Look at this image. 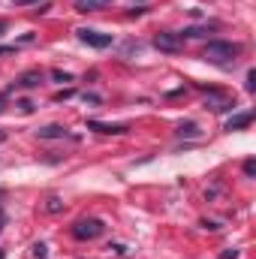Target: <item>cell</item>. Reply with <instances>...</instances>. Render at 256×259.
Masks as SVG:
<instances>
[{"label": "cell", "mask_w": 256, "mask_h": 259, "mask_svg": "<svg viewBox=\"0 0 256 259\" xmlns=\"http://www.w3.org/2000/svg\"><path fill=\"white\" fill-rule=\"evenodd\" d=\"M244 175H247V178H253V175H256V160H253V157H247V160H244Z\"/></svg>", "instance_id": "16"}, {"label": "cell", "mask_w": 256, "mask_h": 259, "mask_svg": "<svg viewBox=\"0 0 256 259\" xmlns=\"http://www.w3.org/2000/svg\"><path fill=\"white\" fill-rule=\"evenodd\" d=\"M15 6H27V3H39V0H12Z\"/></svg>", "instance_id": "24"}, {"label": "cell", "mask_w": 256, "mask_h": 259, "mask_svg": "<svg viewBox=\"0 0 256 259\" xmlns=\"http://www.w3.org/2000/svg\"><path fill=\"white\" fill-rule=\"evenodd\" d=\"M46 208H49V214H58V211H64V202H61V199H58V196H52V199H49V205H46Z\"/></svg>", "instance_id": "13"}, {"label": "cell", "mask_w": 256, "mask_h": 259, "mask_svg": "<svg viewBox=\"0 0 256 259\" xmlns=\"http://www.w3.org/2000/svg\"><path fill=\"white\" fill-rule=\"evenodd\" d=\"M81 100H84V103H88V106H100V103H103V100H100V97H97V94H88V91H84V94H81Z\"/></svg>", "instance_id": "17"}, {"label": "cell", "mask_w": 256, "mask_h": 259, "mask_svg": "<svg viewBox=\"0 0 256 259\" xmlns=\"http://www.w3.org/2000/svg\"><path fill=\"white\" fill-rule=\"evenodd\" d=\"M52 78H55V81H61V84H66V81H72V72H64V69H55V72H52Z\"/></svg>", "instance_id": "14"}, {"label": "cell", "mask_w": 256, "mask_h": 259, "mask_svg": "<svg viewBox=\"0 0 256 259\" xmlns=\"http://www.w3.org/2000/svg\"><path fill=\"white\" fill-rule=\"evenodd\" d=\"M211 30H217V24H208V27H184L178 36L181 39H199V36H208Z\"/></svg>", "instance_id": "9"}, {"label": "cell", "mask_w": 256, "mask_h": 259, "mask_svg": "<svg viewBox=\"0 0 256 259\" xmlns=\"http://www.w3.org/2000/svg\"><path fill=\"white\" fill-rule=\"evenodd\" d=\"M15 52V46H0V55H12Z\"/></svg>", "instance_id": "23"}, {"label": "cell", "mask_w": 256, "mask_h": 259, "mask_svg": "<svg viewBox=\"0 0 256 259\" xmlns=\"http://www.w3.org/2000/svg\"><path fill=\"white\" fill-rule=\"evenodd\" d=\"M42 84V72L39 69H27V72H21V78L15 81V88H24V91H33V88H39Z\"/></svg>", "instance_id": "6"}, {"label": "cell", "mask_w": 256, "mask_h": 259, "mask_svg": "<svg viewBox=\"0 0 256 259\" xmlns=\"http://www.w3.org/2000/svg\"><path fill=\"white\" fill-rule=\"evenodd\" d=\"M103 232H106V223L97 220V217H81V220H75L72 229H69V235H72L75 241H94V238H100Z\"/></svg>", "instance_id": "2"}, {"label": "cell", "mask_w": 256, "mask_h": 259, "mask_svg": "<svg viewBox=\"0 0 256 259\" xmlns=\"http://www.w3.org/2000/svg\"><path fill=\"white\" fill-rule=\"evenodd\" d=\"M145 12H148L145 6H136V9H130V18H136V15H145Z\"/></svg>", "instance_id": "20"}, {"label": "cell", "mask_w": 256, "mask_h": 259, "mask_svg": "<svg viewBox=\"0 0 256 259\" xmlns=\"http://www.w3.org/2000/svg\"><path fill=\"white\" fill-rule=\"evenodd\" d=\"M88 130L103 133V136H124V133H130L127 124H103V121H88Z\"/></svg>", "instance_id": "5"}, {"label": "cell", "mask_w": 256, "mask_h": 259, "mask_svg": "<svg viewBox=\"0 0 256 259\" xmlns=\"http://www.w3.org/2000/svg\"><path fill=\"white\" fill-rule=\"evenodd\" d=\"M178 136L199 139V136H202V130H199V124H193V121H184V124H178Z\"/></svg>", "instance_id": "11"}, {"label": "cell", "mask_w": 256, "mask_h": 259, "mask_svg": "<svg viewBox=\"0 0 256 259\" xmlns=\"http://www.w3.org/2000/svg\"><path fill=\"white\" fill-rule=\"evenodd\" d=\"M18 106H21V109H24V112H33V103H30V100H21V103H18Z\"/></svg>", "instance_id": "22"}, {"label": "cell", "mask_w": 256, "mask_h": 259, "mask_svg": "<svg viewBox=\"0 0 256 259\" xmlns=\"http://www.w3.org/2000/svg\"><path fill=\"white\" fill-rule=\"evenodd\" d=\"M36 136H39V139H66V136H69V130L61 127V124H49V127L36 130Z\"/></svg>", "instance_id": "8"}, {"label": "cell", "mask_w": 256, "mask_h": 259, "mask_svg": "<svg viewBox=\"0 0 256 259\" xmlns=\"http://www.w3.org/2000/svg\"><path fill=\"white\" fill-rule=\"evenodd\" d=\"M6 27H9V24H6V21H0V36H3V30H6Z\"/></svg>", "instance_id": "26"}, {"label": "cell", "mask_w": 256, "mask_h": 259, "mask_svg": "<svg viewBox=\"0 0 256 259\" xmlns=\"http://www.w3.org/2000/svg\"><path fill=\"white\" fill-rule=\"evenodd\" d=\"M0 259H6V253H3V250H0Z\"/></svg>", "instance_id": "27"}, {"label": "cell", "mask_w": 256, "mask_h": 259, "mask_svg": "<svg viewBox=\"0 0 256 259\" xmlns=\"http://www.w3.org/2000/svg\"><path fill=\"white\" fill-rule=\"evenodd\" d=\"M3 223H6V211L0 208V232H3Z\"/></svg>", "instance_id": "25"}, {"label": "cell", "mask_w": 256, "mask_h": 259, "mask_svg": "<svg viewBox=\"0 0 256 259\" xmlns=\"http://www.w3.org/2000/svg\"><path fill=\"white\" fill-rule=\"evenodd\" d=\"M253 124V112H241V115H232L229 121H226V130L232 133V130H244Z\"/></svg>", "instance_id": "7"}, {"label": "cell", "mask_w": 256, "mask_h": 259, "mask_svg": "<svg viewBox=\"0 0 256 259\" xmlns=\"http://www.w3.org/2000/svg\"><path fill=\"white\" fill-rule=\"evenodd\" d=\"M0 112H3V103H0Z\"/></svg>", "instance_id": "28"}, {"label": "cell", "mask_w": 256, "mask_h": 259, "mask_svg": "<svg viewBox=\"0 0 256 259\" xmlns=\"http://www.w3.org/2000/svg\"><path fill=\"white\" fill-rule=\"evenodd\" d=\"M154 49H160L166 55H178L184 49V39L172 30H160V33H154Z\"/></svg>", "instance_id": "4"}, {"label": "cell", "mask_w": 256, "mask_h": 259, "mask_svg": "<svg viewBox=\"0 0 256 259\" xmlns=\"http://www.w3.org/2000/svg\"><path fill=\"white\" fill-rule=\"evenodd\" d=\"M202 226H205V229H211V232H217V229H220V223H214V220H205Z\"/></svg>", "instance_id": "21"}, {"label": "cell", "mask_w": 256, "mask_h": 259, "mask_svg": "<svg viewBox=\"0 0 256 259\" xmlns=\"http://www.w3.org/2000/svg\"><path fill=\"white\" fill-rule=\"evenodd\" d=\"M72 94H75V91H61V94H58V97H55V100H58V103H64V100H69V97H72Z\"/></svg>", "instance_id": "19"}, {"label": "cell", "mask_w": 256, "mask_h": 259, "mask_svg": "<svg viewBox=\"0 0 256 259\" xmlns=\"http://www.w3.org/2000/svg\"><path fill=\"white\" fill-rule=\"evenodd\" d=\"M136 3H142V0H136Z\"/></svg>", "instance_id": "29"}, {"label": "cell", "mask_w": 256, "mask_h": 259, "mask_svg": "<svg viewBox=\"0 0 256 259\" xmlns=\"http://www.w3.org/2000/svg\"><path fill=\"white\" fill-rule=\"evenodd\" d=\"M75 33H78V39H81L84 46H91V49H109V46L115 42L112 33H103V30H94V27H78Z\"/></svg>", "instance_id": "3"}, {"label": "cell", "mask_w": 256, "mask_h": 259, "mask_svg": "<svg viewBox=\"0 0 256 259\" xmlns=\"http://www.w3.org/2000/svg\"><path fill=\"white\" fill-rule=\"evenodd\" d=\"M238 55H241V46H238V42L211 39V42L205 46V61H211V64H217V66H232Z\"/></svg>", "instance_id": "1"}, {"label": "cell", "mask_w": 256, "mask_h": 259, "mask_svg": "<svg viewBox=\"0 0 256 259\" xmlns=\"http://www.w3.org/2000/svg\"><path fill=\"white\" fill-rule=\"evenodd\" d=\"M112 0H75V12H97L103 6H109Z\"/></svg>", "instance_id": "10"}, {"label": "cell", "mask_w": 256, "mask_h": 259, "mask_svg": "<svg viewBox=\"0 0 256 259\" xmlns=\"http://www.w3.org/2000/svg\"><path fill=\"white\" fill-rule=\"evenodd\" d=\"M241 256V250H238V247H229V250H223V253H220V259H238Z\"/></svg>", "instance_id": "18"}, {"label": "cell", "mask_w": 256, "mask_h": 259, "mask_svg": "<svg viewBox=\"0 0 256 259\" xmlns=\"http://www.w3.org/2000/svg\"><path fill=\"white\" fill-rule=\"evenodd\" d=\"M244 91L253 94L256 91V69H247V78H244Z\"/></svg>", "instance_id": "12"}, {"label": "cell", "mask_w": 256, "mask_h": 259, "mask_svg": "<svg viewBox=\"0 0 256 259\" xmlns=\"http://www.w3.org/2000/svg\"><path fill=\"white\" fill-rule=\"evenodd\" d=\"M33 256H36V259H46V256H49V247H46L42 241H36V244H33Z\"/></svg>", "instance_id": "15"}]
</instances>
